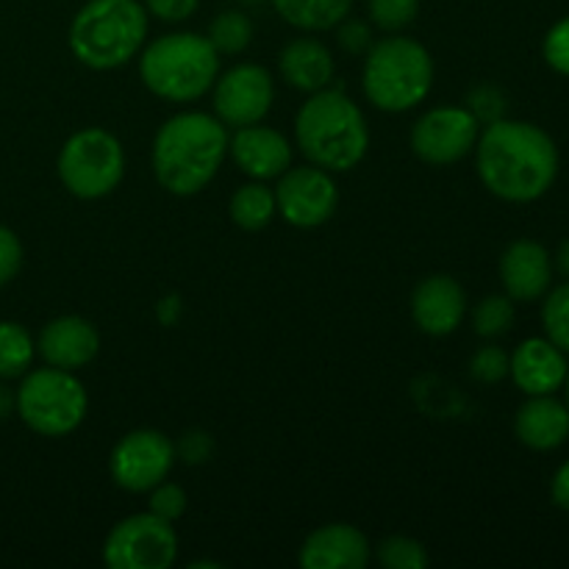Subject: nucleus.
Returning a JSON list of instances; mask_svg holds the SVG:
<instances>
[{"instance_id": "f257e3e1", "label": "nucleus", "mask_w": 569, "mask_h": 569, "mask_svg": "<svg viewBox=\"0 0 569 569\" xmlns=\"http://www.w3.org/2000/svg\"><path fill=\"white\" fill-rule=\"evenodd\" d=\"M476 167L483 187L509 203L539 200L556 181L559 150L531 122L495 120L476 142Z\"/></svg>"}, {"instance_id": "f03ea898", "label": "nucleus", "mask_w": 569, "mask_h": 569, "mask_svg": "<svg viewBox=\"0 0 569 569\" xmlns=\"http://www.w3.org/2000/svg\"><path fill=\"white\" fill-rule=\"evenodd\" d=\"M226 156V122L206 111H181L156 131V181L176 198H192L200 189L209 187Z\"/></svg>"}, {"instance_id": "7ed1b4c3", "label": "nucleus", "mask_w": 569, "mask_h": 569, "mask_svg": "<svg viewBox=\"0 0 569 569\" xmlns=\"http://www.w3.org/2000/svg\"><path fill=\"white\" fill-rule=\"evenodd\" d=\"M295 139L309 164L328 172H348L367 156L370 128L365 111L339 89H320L300 106Z\"/></svg>"}, {"instance_id": "20e7f679", "label": "nucleus", "mask_w": 569, "mask_h": 569, "mask_svg": "<svg viewBox=\"0 0 569 569\" xmlns=\"http://www.w3.org/2000/svg\"><path fill=\"white\" fill-rule=\"evenodd\" d=\"M148 9L139 0H89L70 26V50L89 70H117L142 50Z\"/></svg>"}, {"instance_id": "39448f33", "label": "nucleus", "mask_w": 569, "mask_h": 569, "mask_svg": "<svg viewBox=\"0 0 569 569\" xmlns=\"http://www.w3.org/2000/svg\"><path fill=\"white\" fill-rule=\"evenodd\" d=\"M217 72H220V53L200 33H164L139 56L142 83L156 98L170 103L203 98L214 87Z\"/></svg>"}, {"instance_id": "423d86ee", "label": "nucleus", "mask_w": 569, "mask_h": 569, "mask_svg": "<svg viewBox=\"0 0 569 569\" xmlns=\"http://www.w3.org/2000/svg\"><path fill=\"white\" fill-rule=\"evenodd\" d=\"M361 87L376 109L400 114L428 98L433 87V59L417 39L387 37L365 53Z\"/></svg>"}, {"instance_id": "0eeeda50", "label": "nucleus", "mask_w": 569, "mask_h": 569, "mask_svg": "<svg viewBox=\"0 0 569 569\" xmlns=\"http://www.w3.org/2000/svg\"><path fill=\"white\" fill-rule=\"evenodd\" d=\"M87 409L83 383L61 367L28 372L17 389V415L39 437H67L81 426Z\"/></svg>"}, {"instance_id": "6e6552de", "label": "nucleus", "mask_w": 569, "mask_h": 569, "mask_svg": "<svg viewBox=\"0 0 569 569\" xmlns=\"http://www.w3.org/2000/svg\"><path fill=\"white\" fill-rule=\"evenodd\" d=\"M126 176V153L114 133L83 128L72 133L59 153V178L78 200H100L114 192Z\"/></svg>"}, {"instance_id": "1a4fd4ad", "label": "nucleus", "mask_w": 569, "mask_h": 569, "mask_svg": "<svg viewBox=\"0 0 569 569\" xmlns=\"http://www.w3.org/2000/svg\"><path fill=\"white\" fill-rule=\"evenodd\" d=\"M176 559V528L153 511L120 520L103 542V561L111 569H167Z\"/></svg>"}, {"instance_id": "9d476101", "label": "nucleus", "mask_w": 569, "mask_h": 569, "mask_svg": "<svg viewBox=\"0 0 569 569\" xmlns=\"http://www.w3.org/2000/svg\"><path fill=\"white\" fill-rule=\"evenodd\" d=\"M176 465V445L170 437L153 428H139L126 433L114 445L109 459V472L114 483L126 492H150L156 483L167 481Z\"/></svg>"}, {"instance_id": "9b49d317", "label": "nucleus", "mask_w": 569, "mask_h": 569, "mask_svg": "<svg viewBox=\"0 0 569 569\" xmlns=\"http://www.w3.org/2000/svg\"><path fill=\"white\" fill-rule=\"evenodd\" d=\"M481 137V122L470 109L439 106L426 111L411 128V150L426 164H456L476 148Z\"/></svg>"}, {"instance_id": "f8f14e48", "label": "nucleus", "mask_w": 569, "mask_h": 569, "mask_svg": "<svg viewBox=\"0 0 569 569\" xmlns=\"http://www.w3.org/2000/svg\"><path fill=\"white\" fill-rule=\"evenodd\" d=\"M278 214L295 228H320L339 206V189L331 172L320 167H289L276 189Z\"/></svg>"}, {"instance_id": "ddd939ff", "label": "nucleus", "mask_w": 569, "mask_h": 569, "mask_svg": "<svg viewBox=\"0 0 569 569\" xmlns=\"http://www.w3.org/2000/svg\"><path fill=\"white\" fill-rule=\"evenodd\" d=\"M272 98V76L259 64H239L214 81V114L226 126H256L270 114Z\"/></svg>"}, {"instance_id": "4468645a", "label": "nucleus", "mask_w": 569, "mask_h": 569, "mask_svg": "<svg viewBox=\"0 0 569 569\" xmlns=\"http://www.w3.org/2000/svg\"><path fill=\"white\" fill-rule=\"evenodd\" d=\"M228 153L237 161L239 170L253 181L281 178L292 164V144L281 131L267 126H242L233 137H228Z\"/></svg>"}, {"instance_id": "2eb2a0df", "label": "nucleus", "mask_w": 569, "mask_h": 569, "mask_svg": "<svg viewBox=\"0 0 569 569\" xmlns=\"http://www.w3.org/2000/svg\"><path fill=\"white\" fill-rule=\"evenodd\" d=\"M370 556L372 548L359 528L333 522L306 537L298 565L303 569H365Z\"/></svg>"}, {"instance_id": "dca6fc26", "label": "nucleus", "mask_w": 569, "mask_h": 569, "mask_svg": "<svg viewBox=\"0 0 569 569\" xmlns=\"http://www.w3.org/2000/svg\"><path fill=\"white\" fill-rule=\"evenodd\" d=\"M467 311V295L450 276H431L411 295V317L428 337H448L461 326Z\"/></svg>"}, {"instance_id": "f3484780", "label": "nucleus", "mask_w": 569, "mask_h": 569, "mask_svg": "<svg viewBox=\"0 0 569 569\" xmlns=\"http://www.w3.org/2000/svg\"><path fill=\"white\" fill-rule=\"evenodd\" d=\"M100 337L94 326L83 317H56L39 333V353L50 367L78 370L98 356Z\"/></svg>"}, {"instance_id": "a211bd4d", "label": "nucleus", "mask_w": 569, "mask_h": 569, "mask_svg": "<svg viewBox=\"0 0 569 569\" xmlns=\"http://www.w3.org/2000/svg\"><path fill=\"white\" fill-rule=\"evenodd\" d=\"M565 350L556 348L550 339H526L509 359V376L517 387L531 395H553L567 381Z\"/></svg>"}, {"instance_id": "6ab92c4d", "label": "nucleus", "mask_w": 569, "mask_h": 569, "mask_svg": "<svg viewBox=\"0 0 569 569\" xmlns=\"http://www.w3.org/2000/svg\"><path fill=\"white\" fill-rule=\"evenodd\" d=\"M550 276H553V267H550L548 250L533 239H517L500 259V281L511 300L542 298L550 287Z\"/></svg>"}, {"instance_id": "aec40b11", "label": "nucleus", "mask_w": 569, "mask_h": 569, "mask_svg": "<svg viewBox=\"0 0 569 569\" xmlns=\"http://www.w3.org/2000/svg\"><path fill=\"white\" fill-rule=\"evenodd\" d=\"M278 67L283 81L306 94L328 89V83L333 81V56L320 39L300 37L289 42L278 56Z\"/></svg>"}, {"instance_id": "412c9836", "label": "nucleus", "mask_w": 569, "mask_h": 569, "mask_svg": "<svg viewBox=\"0 0 569 569\" xmlns=\"http://www.w3.org/2000/svg\"><path fill=\"white\" fill-rule=\"evenodd\" d=\"M515 433L531 450L559 448L569 437V409L550 395H531L517 411Z\"/></svg>"}, {"instance_id": "4be33fe9", "label": "nucleus", "mask_w": 569, "mask_h": 569, "mask_svg": "<svg viewBox=\"0 0 569 569\" xmlns=\"http://www.w3.org/2000/svg\"><path fill=\"white\" fill-rule=\"evenodd\" d=\"M272 6L300 31H328L350 14L353 0H272Z\"/></svg>"}, {"instance_id": "5701e85b", "label": "nucleus", "mask_w": 569, "mask_h": 569, "mask_svg": "<svg viewBox=\"0 0 569 569\" xmlns=\"http://www.w3.org/2000/svg\"><path fill=\"white\" fill-rule=\"evenodd\" d=\"M228 214H231L233 226H239L242 231H261L272 222V217L278 214L276 206V192L264 187V181L244 183L233 192L231 206H228Z\"/></svg>"}, {"instance_id": "b1692460", "label": "nucleus", "mask_w": 569, "mask_h": 569, "mask_svg": "<svg viewBox=\"0 0 569 569\" xmlns=\"http://www.w3.org/2000/svg\"><path fill=\"white\" fill-rule=\"evenodd\" d=\"M206 39L211 42V48L220 56H237L248 50V44L253 42V22L248 14L231 9L222 11L220 17H214L209 26Z\"/></svg>"}, {"instance_id": "393cba45", "label": "nucleus", "mask_w": 569, "mask_h": 569, "mask_svg": "<svg viewBox=\"0 0 569 569\" xmlns=\"http://www.w3.org/2000/svg\"><path fill=\"white\" fill-rule=\"evenodd\" d=\"M31 333L20 322H0V378H20L33 361Z\"/></svg>"}, {"instance_id": "a878e982", "label": "nucleus", "mask_w": 569, "mask_h": 569, "mask_svg": "<svg viewBox=\"0 0 569 569\" xmlns=\"http://www.w3.org/2000/svg\"><path fill=\"white\" fill-rule=\"evenodd\" d=\"M511 326H515V303L509 295H489L472 311V328L483 339L503 337Z\"/></svg>"}, {"instance_id": "bb28decb", "label": "nucleus", "mask_w": 569, "mask_h": 569, "mask_svg": "<svg viewBox=\"0 0 569 569\" xmlns=\"http://www.w3.org/2000/svg\"><path fill=\"white\" fill-rule=\"evenodd\" d=\"M378 561L387 569H426L431 565L428 550L417 539L409 537H389L378 545Z\"/></svg>"}, {"instance_id": "cd10ccee", "label": "nucleus", "mask_w": 569, "mask_h": 569, "mask_svg": "<svg viewBox=\"0 0 569 569\" xmlns=\"http://www.w3.org/2000/svg\"><path fill=\"white\" fill-rule=\"evenodd\" d=\"M542 326L548 331V339L559 350L569 353V283H561L559 289L550 292V298L542 306Z\"/></svg>"}, {"instance_id": "c85d7f7f", "label": "nucleus", "mask_w": 569, "mask_h": 569, "mask_svg": "<svg viewBox=\"0 0 569 569\" xmlns=\"http://www.w3.org/2000/svg\"><path fill=\"white\" fill-rule=\"evenodd\" d=\"M420 0H370V20L381 31L398 33L417 20Z\"/></svg>"}, {"instance_id": "c756f323", "label": "nucleus", "mask_w": 569, "mask_h": 569, "mask_svg": "<svg viewBox=\"0 0 569 569\" xmlns=\"http://www.w3.org/2000/svg\"><path fill=\"white\" fill-rule=\"evenodd\" d=\"M470 376L476 378L478 383H498L509 376V356H506L503 348H481L470 359Z\"/></svg>"}, {"instance_id": "7c9ffc66", "label": "nucleus", "mask_w": 569, "mask_h": 569, "mask_svg": "<svg viewBox=\"0 0 569 569\" xmlns=\"http://www.w3.org/2000/svg\"><path fill=\"white\" fill-rule=\"evenodd\" d=\"M150 509L156 517H161V520L167 522H176L178 517H183V511H187V492H183L178 483H156L153 489H150Z\"/></svg>"}, {"instance_id": "2f4dec72", "label": "nucleus", "mask_w": 569, "mask_h": 569, "mask_svg": "<svg viewBox=\"0 0 569 569\" xmlns=\"http://www.w3.org/2000/svg\"><path fill=\"white\" fill-rule=\"evenodd\" d=\"M545 59L561 76H569V17L556 22L545 37Z\"/></svg>"}, {"instance_id": "473e14b6", "label": "nucleus", "mask_w": 569, "mask_h": 569, "mask_svg": "<svg viewBox=\"0 0 569 569\" xmlns=\"http://www.w3.org/2000/svg\"><path fill=\"white\" fill-rule=\"evenodd\" d=\"M214 453V439L206 431H187L176 445V459L187 461V465H206L209 456Z\"/></svg>"}, {"instance_id": "72a5a7b5", "label": "nucleus", "mask_w": 569, "mask_h": 569, "mask_svg": "<svg viewBox=\"0 0 569 569\" xmlns=\"http://www.w3.org/2000/svg\"><path fill=\"white\" fill-rule=\"evenodd\" d=\"M22 267V244L11 228L0 226V287L11 281Z\"/></svg>"}, {"instance_id": "f704fd0d", "label": "nucleus", "mask_w": 569, "mask_h": 569, "mask_svg": "<svg viewBox=\"0 0 569 569\" xmlns=\"http://www.w3.org/2000/svg\"><path fill=\"white\" fill-rule=\"evenodd\" d=\"M503 109H506V100L498 89L492 87H481L470 94V111L476 114L478 122H495V120H503Z\"/></svg>"}, {"instance_id": "c9c22d12", "label": "nucleus", "mask_w": 569, "mask_h": 569, "mask_svg": "<svg viewBox=\"0 0 569 569\" xmlns=\"http://www.w3.org/2000/svg\"><path fill=\"white\" fill-rule=\"evenodd\" d=\"M200 0H144L148 14L159 17L161 22H183L198 11Z\"/></svg>"}, {"instance_id": "e433bc0d", "label": "nucleus", "mask_w": 569, "mask_h": 569, "mask_svg": "<svg viewBox=\"0 0 569 569\" xmlns=\"http://www.w3.org/2000/svg\"><path fill=\"white\" fill-rule=\"evenodd\" d=\"M339 44H342L348 53H356V56L367 53L372 44L370 26L361 20H348V17H345L342 28H339Z\"/></svg>"}, {"instance_id": "4c0bfd02", "label": "nucleus", "mask_w": 569, "mask_h": 569, "mask_svg": "<svg viewBox=\"0 0 569 569\" xmlns=\"http://www.w3.org/2000/svg\"><path fill=\"white\" fill-rule=\"evenodd\" d=\"M550 495H553V503L559 506V509L569 511V461H567V465H561L559 472H556L553 489H550Z\"/></svg>"}, {"instance_id": "58836bf2", "label": "nucleus", "mask_w": 569, "mask_h": 569, "mask_svg": "<svg viewBox=\"0 0 569 569\" xmlns=\"http://www.w3.org/2000/svg\"><path fill=\"white\" fill-rule=\"evenodd\" d=\"M156 315H159L161 326H176L178 317H181V298H178V295H167V298H161Z\"/></svg>"}, {"instance_id": "ea45409f", "label": "nucleus", "mask_w": 569, "mask_h": 569, "mask_svg": "<svg viewBox=\"0 0 569 569\" xmlns=\"http://www.w3.org/2000/svg\"><path fill=\"white\" fill-rule=\"evenodd\" d=\"M11 409H17V395H11L9 389L0 387V420L11 415Z\"/></svg>"}, {"instance_id": "a19ab883", "label": "nucleus", "mask_w": 569, "mask_h": 569, "mask_svg": "<svg viewBox=\"0 0 569 569\" xmlns=\"http://www.w3.org/2000/svg\"><path fill=\"white\" fill-rule=\"evenodd\" d=\"M556 264H559V270L569 278V239H567V242H561L559 256H556Z\"/></svg>"}, {"instance_id": "79ce46f5", "label": "nucleus", "mask_w": 569, "mask_h": 569, "mask_svg": "<svg viewBox=\"0 0 569 569\" xmlns=\"http://www.w3.org/2000/svg\"><path fill=\"white\" fill-rule=\"evenodd\" d=\"M200 567H211V569H220V561H192L189 569H200Z\"/></svg>"}, {"instance_id": "37998d69", "label": "nucleus", "mask_w": 569, "mask_h": 569, "mask_svg": "<svg viewBox=\"0 0 569 569\" xmlns=\"http://www.w3.org/2000/svg\"><path fill=\"white\" fill-rule=\"evenodd\" d=\"M567 400H569V372H567Z\"/></svg>"}]
</instances>
